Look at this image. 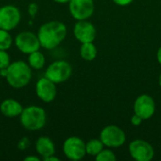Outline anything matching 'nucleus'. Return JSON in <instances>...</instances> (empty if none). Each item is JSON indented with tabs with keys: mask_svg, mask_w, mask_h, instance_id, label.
<instances>
[{
	"mask_svg": "<svg viewBox=\"0 0 161 161\" xmlns=\"http://www.w3.org/2000/svg\"><path fill=\"white\" fill-rule=\"evenodd\" d=\"M13 40L9 31L0 28V50H8L12 45Z\"/></svg>",
	"mask_w": 161,
	"mask_h": 161,
	"instance_id": "19",
	"label": "nucleus"
},
{
	"mask_svg": "<svg viewBox=\"0 0 161 161\" xmlns=\"http://www.w3.org/2000/svg\"><path fill=\"white\" fill-rule=\"evenodd\" d=\"M14 43L20 52L26 55L38 51L42 47L38 35L32 31H23L17 34L14 40Z\"/></svg>",
	"mask_w": 161,
	"mask_h": 161,
	"instance_id": "7",
	"label": "nucleus"
},
{
	"mask_svg": "<svg viewBox=\"0 0 161 161\" xmlns=\"http://www.w3.org/2000/svg\"><path fill=\"white\" fill-rule=\"evenodd\" d=\"M41 46L46 50L57 48L67 36L66 25L59 21H49L42 24L38 30Z\"/></svg>",
	"mask_w": 161,
	"mask_h": 161,
	"instance_id": "1",
	"label": "nucleus"
},
{
	"mask_svg": "<svg viewBox=\"0 0 161 161\" xmlns=\"http://www.w3.org/2000/svg\"><path fill=\"white\" fill-rule=\"evenodd\" d=\"M42 160L44 161H59V158H57V157H55V155H53V156H50V157H47V158H45L44 159H42Z\"/></svg>",
	"mask_w": 161,
	"mask_h": 161,
	"instance_id": "27",
	"label": "nucleus"
},
{
	"mask_svg": "<svg viewBox=\"0 0 161 161\" xmlns=\"http://www.w3.org/2000/svg\"><path fill=\"white\" fill-rule=\"evenodd\" d=\"M10 63V58L7 50H0V69L8 68Z\"/></svg>",
	"mask_w": 161,
	"mask_h": 161,
	"instance_id": "21",
	"label": "nucleus"
},
{
	"mask_svg": "<svg viewBox=\"0 0 161 161\" xmlns=\"http://www.w3.org/2000/svg\"><path fill=\"white\" fill-rule=\"evenodd\" d=\"M24 108L20 102L15 99L8 98L1 102L0 112L7 118H16L19 117L23 111Z\"/></svg>",
	"mask_w": 161,
	"mask_h": 161,
	"instance_id": "14",
	"label": "nucleus"
},
{
	"mask_svg": "<svg viewBox=\"0 0 161 161\" xmlns=\"http://www.w3.org/2000/svg\"><path fill=\"white\" fill-rule=\"evenodd\" d=\"M19 118L22 126L32 132L41 130L46 124V112L42 108L38 106L24 108Z\"/></svg>",
	"mask_w": 161,
	"mask_h": 161,
	"instance_id": "3",
	"label": "nucleus"
},
{
	"mask_svg": "<svg viewBox=\"0 0 161 161\" xmlns=\"http://www.w3.org/2000/svg\"><path fill=\"white\" fill-rule=\"evenodd\" d=\"M64 156L70 160L77 161L82 159L86 155V143L79 137L67 138L62 145Z\"/></svg>",
	"mask_w": 161,
	"mask_h": 161,
	"instance_id": "6",
	"label": "nucleus"
},
{
	"mask_svg": "<svg viewBox=\"0 0 161 161\" xmlns=\"http://www.w3.org/2000/svg\"><path fill=\"white\" fill-rule=\"evenodd\" d=\"M99 139L102 141L105 146L108 148H118L124 145L126 141V136L121 127L110 125L102 129Z\"/></svg>",
	"mask_w": 161,
	"mask_h": 161,
	"instance_id": "5",
	"label": "nucleus"
},
{
	"mask_svg": "<svg viewBox=\"0 0 161 161\" xmlns=\"http://www.w3.org/2000/svg\"><path fill=\"white\" fill-rule=\"evenodd\" d=\"M74 35L75 39L81 42H91L96 38V28L88 20L77 21L74 26Z\"/></svg>",
	"mask_w": 161,
	"mask_h": 161,
	"instance_id": "13",
	"label": "nucleus"
},
{
	"mask_svg": "<svg viewBox=\"0 0 161 161\" xmlns=\"http://www.w3.org/2000/svg\"><path fill=\"white\" fill-rule=\"evenodd\" d=\"M156 112V103L152 96L142 94L134 102V113L141 116L143 120H148Z\"/></svg>",
	"mask_w": 161,
	"mask_h": 161,
	"instance_id": "11",
	"label": "nucleus"
},
{
	"mask_svg": "<svg viewBox=\"0 0 161 161\" xmlns=\"http://www.w3.org/2000/svg\"><path fill=\"white\" fill-rule=\"evenodd\" d=\"M7 74H8V68H3V69H0V76H1V77H4V78H6V76H7Z\"/></svg>",
	"mask_w": 161,
	"mask_h": 161,
	"instance_id": "28",
	"label": "nucleus"
},
{
	"mask_svg": "<svg viewBox=\"0 0 161 161\" xmlns=\"http://www.w3.org/2000/svg\"><path fill=\"white\" fill-rule=\"evenodd\" d=\"M116 5L121 6V7H126L128 5H130L134 0H112Z\"/></svg>",
	"mask_w": 161,
	"mask_h": 161,
	"instance_id": "25",
	"label": "nucleus"
},
{
	"mask_svg": "<svg viewBox=\"0 0 161 161\" xmlns=\"http://www.w3.org/2000/svg\"><path fill=\"white\" fill-rule=\"evenodd\" d=\"M95 159L97 161H115L117 158L110 149H103L95 157Z\"/></svg>",
	"mask_w": 161,
	"mask_h": 161,
	"instance_id": "20",
	"label": "nucleus"
},
{
	"mask_svg": "<svg viewBox=\"0 0 161 161\" xmlns=\"http://www.w3.org/2000/svg\"><path fill=\"white\" fill-rule=\"evenodd\" d=\"M73 73L71 64L66 60H56L52 62L45 70L44 76L56 84L67 81Z\"/></svg>",
	"mask_w": 161,
	"mask_h": 161,
	"instance_id": "4",
	"label": "nucleus"
},
{
	"mask_svg": "<svg viewBox=\"0 0 161 161\" xmlns=\"http://www.w3.org/2000/svg\"><path fill=\"white\" fill-rule=\"evenodd\" d=\"M79 53H80V57L84 60L92 61V60L95 59V58L97 56V48H96L95 44L93 43V42H84V43H81Z\"/></svg>",
	"mask_w": 161,
	"mask_h": 161,
	"instance_id": "16",
	"label": "nucleus"
},
{
	"mask_svg": "<svg viewBox=\"0 0 161 161\" xmlns=\"http://www.w3.org/2000/svg\"><path fill=\"white\" fill-rule=\"evenodd\" d=\"M69 10L76 21L88 20L94 12V2L93 0H71Z\"/></svg>",
	"mask_w": 161,
	"mask_h": 161,
	"instance_id": "10",
	"label": "nucleus"
},
{
	"mask_svg": "<svg viewBox=\"0 0 161 161\" xmlns=\"http://www.w3.org/2000/svg\"><path fill=\"white\" fill-rule=\"evenodd\" d=\"M54 1L58 4H66V3H69L71 0H54Z\"/></svg>",
	"mask_w": 161,
	"mask_h": 161,
	"instance_id": "30",
	"label": "nucleus"
},
{
	"mask_svg": "<svg viewBox=\"0 0 161 161\" xmlns=\"http://www.w3.org/2000/svg\"><path fill=\"white\" fill-rule=\"evenodd\" d=\"M32 71L28 63L23 60H16L8 67L6 80L13 89H22L25 87L31 80Z\"/></svg>",
	"mask_w": 161,
	"mask_h": 161,
	"instance_id": "2",
	"label": "nucleus"
},
{
	"mask_svg": "<svg viewBox=\"0 0 161 161\" xmlns=\"http://www.w3.org/2000/svg\"><path fill=\"white\" fill-rule=\"evenodd\" d=\"M27 63L31 67V69L41 70L45 65V58H44L43 54L40 50H38V51L32 52L28 55Z\"/></svg>",
	"mask_w": 161,
	"mask_h": 161,
	"instance_id": "17",
	"label": "nucleus"
},
{
	"mask_svg": "<svg viewBox=\"0 0 161 161\" xmlns=\"http://www.w3.org/2000/svg\"><path fill=\"white\" fill-rule=\"evenodd\" d=\"M57 84L43 76L36 83V94L44 103H51L57 96Z\"/></svg>",
	"mask_w": 161,
	"mask_h": 161,
	"instance_id": "12",
	"label": "nucleus"
},
{
	"mask_svg": "<svg viewBox=\"0 0 161 161\" xmlns=\"http://www.w3.org/2000/svg\"><path fill=\"white\" fill-rule=\"evenodd\" d=\"M38 10H39V7L36 3H31L28 5V8H27V12L29 14V16L31 17V19H34L35 16L37 15L38 13Z\"/></svg>",
	"mask_w": 161,
	"mask_h": 161,
	"instance_id": "23",
	"label": "nucleus"
},
{
	"mask_svg": "<svg viewBox=\"0 0 161 161\" xmlns=\"http://www.w3.org/2000/svg\"><path fill=\"white\" fill-rule=\"evenodd\" d=\"M30 145V142L29 140L26 138V137H23L19 142H18V144H17V148L21 151H25L26 150Z\"/></svg>",
	"mask_w": 161,
	"mask_h": 161,
	"instance_id": "22",
	"label": "nucleus"
},
{
	"mask_svg": "<svg viewBox=\"0 0 161 161\" xmlns=\"http://www.w3.org/2000/svg\"><path fill=\"white\" fill-rule=\"evenodd\" d=\"M35 149L42 159L53 156L56 153V147L53 141L46 136H42L37 140L35 143Z\"/></svg>",
	"mask_w": 161,
	"mask_h": 161,
	"instance_id": "15",
	"label": "nucleus"
},
{
	"mask_svg": "<svg viewBox=\"0 0 161 161\" xmlns=\"http://www.w3.org/2000/svg\"><path fill=\"white\" fill-rule=\"evenodd\" d=\"M157 58H158V63L160 64V66H161V46L159 47V49L158 50V53H157Z\"/></svg>",
	"mask_w": 161,
	"mask_h": 161,
	"instance_id": "29",
	"label": "nucleus"
},
{
	"mask_svg": "<svg viewBox=\"0 0 161 161\" xmlns=\"http://www.w3.org/2000/svg\"><path fill=\"white\" fill-rule=\"evenodd\" d=\"M128 151L132 158L137 161H150L155 157L154 147L143 140H134L131 142Z\"/></svg>",
	"mask_w": 161,
	"mask_h": 161,
	"instance_id": "9",
	"label": "nucleus"
},
{
	"mask_svg": "<svg viewBox=\"0 0 161 161\" xmlns=\"http://www.w3.org/2000/svg\"><path fill=\"white\" fill-rule=\"evenodd\" d=\"M104 143L100 139H92L86 143V153L91 157H96L103 149Z\"/></svg>",
	"mask_w": 161,
	"mask_h": 161,
	"instance_id": "18",
	"label": "nucleus"
},
{
	"mask_svg": "<svg viewBox=\"0 0 161 161\" xmlns=\"http://www.w3.org/2000/svg\"><path fill=\"white\" fill-rule=\"evenodd\" d=\"M130 121H131V124H132L133 125H135V126H139V125H142V123L144 120H143L141 116H139V115H137V114H135V113H134V115L131 117Z\"/></svg>",
	"mask_w": 161,
	"mask_h": 161,
	"instance_id": "24",
	"label": "nucleus"
},
{
	"mask_svg": "<svg viewBox=\"0 0 161 161\" xmlns=\"http://www.w3.org/2000/svg\"><path fill=\"white\" fill-rule=\"evenodd\" d=\"M21 21V11L13 5L0 8V28L10 31L17 27Z\"/></svg>",
	"mask_w": 161,
	"mask_h": 161,
	"instance_id": "8",
	"label": "nucleus"
},
{
	"mask_svg": "<svg viewBox=\"0 0 161 161\" xmlns=\"http://www.w3.org/2000/svg\"><path fill=\"white\" fill-rule=\"evenodd\" d=\"M158 84H159V86H160L161 88V74L160 75H159V78H158Z\"/></svg>",
	"mask_w": 161,
	"mask_h": 161,
	"instance_id": "31",
	"label": "nucleus"
},
{
	"mask_svg": "<svg viewBox=\"0 0 161 161\" xmlns=\"http://www.w3.org/2000/svg\"><path fill=\"white\" fill-rule=\"evenodd\" d=\"M25 161H41V158H38L37 156H28L26 158H25Z\"/></svg>",
	"mask_w": 161,
	"mask_h": 161,
	"instance_id": "26",
	"label": "nucleus"
}]
</instances>
